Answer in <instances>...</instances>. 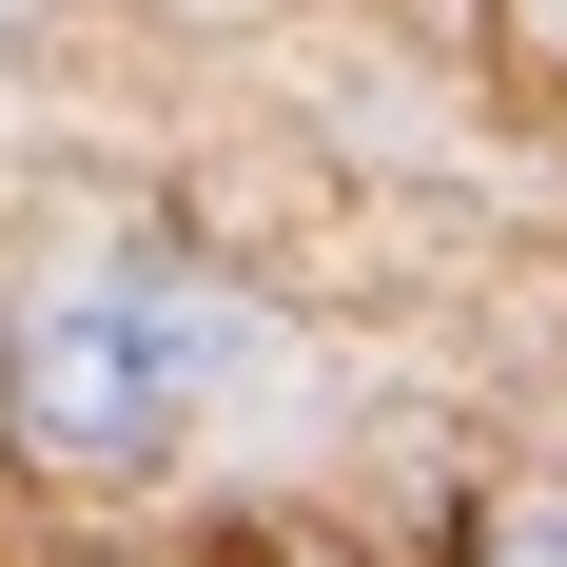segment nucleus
<instances>
[{
  "label": "nucleus",
  "instance_id": "nucleus-1",
  "mask_svg": "<svg viewBox=\"0 0 567 567\" xmlns=\"http://www.w3.org/2000/svg\"><path fill=\"white\" fill-rule=\"evenodd\" d=\"M275 372V313L196 255H99V275H40L0 313V451L79 470V489H137L216 431L235 392Z\"/></svg>",
  "mask_w": 567,
  "mask_h": 567
},
{
  "label": "nucleus",
  "instance_id": "nucleus-2",
  "mask_svg": "<svg viewBox=\"0 0 567 567\" xmlns=\"http://www.w3.org/2000/svg\"><path fill=\"white\" fill-rule=\"evenodd\" d=\"M489 567H567V489H528V509L489 528Z\"/></svg>",
  "mask_w": 567,
  "mask_h": 567
}]
</instances>
